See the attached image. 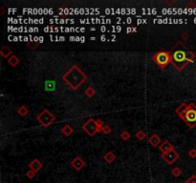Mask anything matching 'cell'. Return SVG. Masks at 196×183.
<instances>
[{"instance_id":"6da1fadb","label":"cell","mask_w":196,"mask_h":183,"mask_svg":"<svg viewBox=\"0 0 196 183\" xmlns=\"http://www.w3.org/2000/svg\"><path fill=\"white\" fill-rule=\"evenodd\" d=\"M171 64L178 72H181L194 60V53L182 42H177L170 50Z\"/></svg>"},{"instance_id":"7a4b0ae2","label":"cell","mask_w":196,"mask_h":183,"mask_svg":"<svg viewBox=\"0 0 196 183\" xmlns=\"http://www.w3.org/2000/svg\"><path fill=\"white\" fill-rule=\"evenodd\" d=\"M63 81L70 87L74 91H77L81 88V86L86 82L87 80V76L82 72L79 67L77 65H73L63 76H62Z\"/></svg>"},{"instance_id":"3957f363","label":"cell","mask_w":196,"mask_h":183,"mask_svg":"<svg viewBox=\"0 0 196 183\" xmlns=\"http://www.w3.org/2000/svg\"><path fill=\"white\" fill-rule=\"evenodd\" d=\"M153 61L161 69H165L171 63V55L167 51H159L152 56Z\"/></svg>"},{"instance_id":"277c9868","label":"cell","mask_w":196,"mask_h":183,"mask_svg":"<svg viewBox=\"0 0 196 183\" xmlns=\"http://www.w3.org/2000/svg\"><path fill=\"white\" fill-rule=\"evenodd\" d=\"M37 120L42 127L47 128L55 122L56 115L50 112L48 109H44L37 115Z\"/></svg>"},{"instance_id":"5b68a950","label":"cell","mask_w":196,"mask_h":183,"mask_svg":"<svg viewBox=\"0 0 196 183\" xmlns=\"http://www.w3.org/2000/svg\"><path fill=\"white\" fill-rule=\"evenodd\" d=\"M183 120L191 129H193L196 126V106L193 103L189 104V109L184 115Z\"/></svg>"},{"instance_id":"8992f818","label":"cell","mask_w":196,"mask_h":183,"mask_svg":"<svg viewBox=\"0 0 196 183\" xmlns=\"http://www.w3.org/2000/svg\"><path fill=\"white\" fill-rule=\"evenodd\" d=\"M82 130L90 136H94L97 133H99L97 124H96V119H94L92 117L89 118L88 120L82 125Z\"/></svg>"},{"instance_id":"52a82bcc","label":"cell","mask_w":196,"mask_h":183,"mask_svg":"<svg viewBox=\"0 0 196 183\" xmlns=\"http://www.w3.org/2000/svg\"><path fill=\"white\" fill-rule=\"evenodd\" d=\"M180 155L179 153H177L175 151V149L171 150L168 153H165V154H162V158L164 159V161L168 165H172L174 162L179 159Z\"/></svg>"},{"instance_id":"ba28073f","label":"cell","mask_w":196,"mask_h":183,"mask_svg":"<svg viewBox=\"0 0 196 183\" xmlns=\"http://www.w3.org/2000/svg\"><path fill=\"white\" fill-rule=\"evenodd\" d=\"M70 165L72 166V168L74 170H76L77 172H79V171H81L83 168L85 167V161L82 159L81 157H79V155H77V157L74 158V159L71 160Z\"/></svg>"},{"instance_id":"9c48e42d","label":"cell","mask_w":196,"mask_h":183,"mask_svg":"<svg viewBox=\"0 0 196 183\" xmlns=\"http://www.w3.org/2000/svg\"><path fill=\"white\" fill-rule=\"evenodd\" d=\"M28 166L30 168V170H33L34 172L38 173L41 169H42L43 164L40 160H38L37 158H35V159H33L31 162L29 163Z\"/></svg>"},{"instance_id":"30bf717a","label":"cell","mask_w":196,"mask_h":183,"mask_svg":"<svg viewBox=\"0 0 196 183\" xmlns=\"http://www.w3.org/2000/svg\"><path fill=\"white\" fill-rule=\"evenodd\" d=\"M174 147L173 145L168 141V140H165L164 142L161 143V145L159 146V150L160 152L162 153V154H165V153H168L169 151H171V150H173Z\"/></svg>"},{"instance_id":"8fae6325","label":"cell","mask_w":196,"mask_h":183,"mask_svg":"<svg viewBox=\"0 0 196 183\" xmlns=\"http://www.w3.org/2000/svg\"><path fill=\"white\" fill-rule=\"evenodd\" d=\"M188 109H189V105L187 104V103H182L179 107H177V109L175 110V113H176L177 115H179V117L181 119H183L184 118V115H185V113H187Z\"/></svg>"},{"instance_id":"7c38bea8","label":"cell","mask_w":196,"mask_h":183,"mask_svg":"<svg viewBox=\"0 0 196 183\" xmlns=\"http://www.w3.org/2000/svg\"><path fill=\"white\" fill-rule=\"evenodd\" d=\"M148 142H149V144L152 147L160 146V144H161V137H160L158 134H154L148 138Z\"/></svg>"},{"instance_id":"4fadbf2b","label":"cell","mask_w":196,"mask_h":183,"mask_svg":"<svg viewBox=\"0 0 196 183\" xmlns=\"http://www.w3.org/2000/svg\"><path fill=\"white\" fill-rule=\"evenodd\" d=\"M116 158H117V157H116V155L112 151L107 152L106 154H104V155H103V159H104L105 162H107L108 164H111L114 162L116 160Z\"/></svg>"},{"instance_id":"5bb4252c","label":"cell","mask_w":196,"mask_h":183,"mask_svg":"<svg viewBox=\"0 0 196 183\" xmlns=\"http://www.w3.org/2000/svg\"><path fill=\"white\" fill-rule=\"evenodd\" d=\"M12 53H13V51L8 46H2V48L0 49V55H2L3 58H8L10 55L12 56L13 55Z\"/></svg>"},{"instance_id":"9a60e30c","label":"cell","mask_w":196,"mask_h":183,"mask_svg":"<svg viewBox=\"0 0 196 183\" xmlns=\"http://www.w3.org/2000/svg\"><path fill=\"white\" fill-rule=\"evenodd\" d=\"M61 133L64 134L65 136H70L71 134L74 133V129L71 127L69 124H66L63 126V128L61 129Z\"/></svg>"},{"instance_id":"2e32d148","label":"cell","mask_w":196,"mask_h":183,"mask_svg":"<svg viewBox=\"0 0 196 183\" xmlns=\"http://www.w3.org/2000/svg\"><path fill=\"white\" fill-rule=\"evenodd\" d=\"M8 63H9V64H10L13 68H16V66L20 63V60H19V58L17 57L16 55H13L10 58L8 59Z\"/></svg>"},{"instance_id":"e0dca14e","label":"cell","mask_w":196,"mask_h":183,"mask_svg":"<svg viewBox=\"0 0 196 183\" xmlns=\"http://www.w3.org/2000/svg\"><path fill=\"white\" fill-rule=\"evenodd\" d=\"M17 113H18L20 116H26L29 113L28 107L26 106V105H22V106H20L18 109H17Z\"/></svg>"},{"instance_id":"ac0fdd59","label":"cell","mask_w":196,"mask_h":183,"mask_svg":"<svg viewBox=\"0 0 196 183\" xmlns=\"http://www.w3.org/2000/svg\"><path fill=\"white\" fill-rule=\"evenodd\" d=\"M56 88V82L53 80H47L45 82V89L48 91H54Z\"/></svg>"},{"instance_id":"d6986e66","label":"cell","mask_w":196,"mask_h":183,"mask_svg":"<svg viewBox=\"0 0 196 183\" xmlns=\"http://www.w3.org/2000/svg\"><path fill=\"white\" fill-rule=\"evenodd\" d=\"M84 94L87 97H92L96 95V90H95L93 87H88L84 91Z\"/></svg>"},{"instance_id":"ffe728a7","label":"cell","mask_w":196,"mask_h":183,"mask_svg":"<svg viewBox=\"0 0 196 183\" xmlns=\"http://www.w3.org/2000/svg\"><path fill=\"white\" fill-rule=\"evenodd\" d=\"M171 175L173 176L174 178H179V176L182 175V170H181L179 167H174L173 169L171 170Z\"/></svg>"},{"instance_id":"44dd1931","label":"cell","mask_w":196,"mask_h":183,"mask_svg":"<svg viewBox=\"0 0 196 183\" xmlns=\"http://www.w3.org/2000/svg\"><path fill=\"white\" fill-rule=\"evenodd\" d=\"M121 140H123V141H126V140H128L130 137H131V134H130V133L128 131H123V133L121 134Z\"/></svg>"},{"instance_id":"7402d4cb","label":"cell","mask_w":196,"mask_h":183,"mask_svg":"<svg viewBox=\"0 0 196 183\" xmlns=\"http://www.w3.org/2000/svg\"><path fill=\"white\" fill-rule=\"evenodd\" d=\"M135 136H136V137H137L138 140H144L145 138V136H146V134H145L142 130H140L136 133Z\"/></svg>"},{"instance_id":"603a6c76","label":"cell","mask_w":196,"mask_h":183,"mask_svg":"<svg viewBox=\"0 0 196 183\" xmlns=\"http://www.w3.org/2000/svg\"><path fill=\"white\" fill-rule=\"evenodd\" d=\"M96 124H97L98 131H99V133H100V132H102L103 126H104V123H103V121L102 120V119L98 118V119H96Z\"/></svg>"},{"instance_id":"cb8c5ba5","label":"cell","mask_w":196,"mask_h":183,"mask_svg":"<svg viewBox=\"0 0 196 183\" xmlns=\"http://www.w3.org/2000/svg\"><path fill=\"white\" fill-rule=\"evenodd\" d=\"M111 131H112L111 128L109 127L108 125H104V126H103V128H102V133L105 134H109L111 133Z\"/></svg>"},{"instance_id":"d4e9b609","label":"cell","mask_w":196,"mask_h":183,"mask_svg":"<svg viewBox=\"0 0 196 183\" xmlns=\"http://www.w3.org/2000/svg\"><path fill=\"white\" fill-rule=\"evenodd\" d=\"M35 172H34V171L33 170H29L27 173H26V176H27V178H29V179H33L35 178Z\"/></svg>"},{"instance_id":"484cf974","label":"cell","mask_w":196,"mask_h":183,"mask_svg":"<svg viewBox=\"0 0 196 183\" xmlns=\"http://www.w3.org/2000/svg\"><path fill=\"white\" fill-rule=\"evenodd\" d=\"M189 155L191 158H195L196 157V149H191L189 151Z\"/></svg>"},{"instance_id":"4316f807","label":"cell","mask_w":196,"mask_h":183,"mask_svg":"<svg viewBox=\"0 0 196 183\" xmlns=\"http://www.w3.org/2000/svg\"><path fill=\"white\" fill-rule=\"evenodd\" d=\"M186 183H196V176L192 175L191 178L186 181Z\"/></svg>"},{"instance_id":"83f0119b","label":"cell","mask_w":196,"mask_h":183,"mask_svg":"<svg viewBox=\"0 0 196 183\" xmlns=\"http://www.w3.org/2000/svg\"><path fill=\"white\" fill-rule=\"evenodd\" d=\"M182 37H183V39H184V40H187V39L189 38V34H187V32H185V34H182Z\"/></svg>"}]
</instances>
